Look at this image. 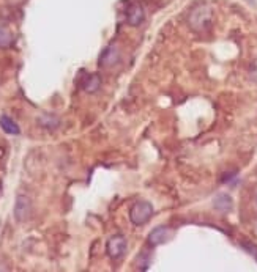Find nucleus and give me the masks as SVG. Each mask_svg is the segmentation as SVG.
<instances>
[{
    "mask_svg": "<svg viewBox=\"0 0 257 272\" xmlns=\"http://www.w3.org/2000/svg\"><path fill=\"white\" fill-rule=\"evenodd\" d=\"M13 44V35L6 27L0 26V49H8Z\"/></svg>",
    "mask_w": 257,
    "mask_h": 272,
    "instance_id": "9",
    "label": "nucleus"
},
{
    "mask_svg": "<svg viewBox=\"0 0 257 272\" xmlns=\"http://www.w3.org/2000/svg\"><path fill=\"white\" fill-rule=\"evenodd\" d=\"M210 18H212V11H210L208 6L199 5L190 14V26L194 30H202L207 27V24L210 22Z\"/></svg>",
    "mask_w": 257,
    "mask_h": 272,
    "instance_id": "3",
    "label": "nucleus"
},
{
    "mask_svg": "<svg viewBox=\"0 0 257 272\" xmlns=\"http://www.w3.org/2000/svg\"><path fill=\"white\" fill-rule=\"evenodd\" d=\"M215 208L220 209V211H229V209L232 208V198L229 195H225V193H223V195H218L215 198Z\"/></svg>",
    "mask_w": 257,
    "mask_h": 272,
    "instance_id": "8",
    "label": "nucleus"
},
{
    "mask_svg": "<svg viewBox=\"0 0 257 272\" xmlns=\"http://www.w3.org/2000/svg\"><path fill=\"white\" fill-rule=\"evenodd\" d=\"M117 58H119V52H117L114 48H109L107 51H104V54L101 55V60H99V63L101 65H114Z\"/></svg>",
    "mask_w": 257,
    "mask_h": 272,
    "instance_id": "10",
    "label": "nucleus"
},
{
    "mask_svg": "<svg viewBox=\"0 0 257 272\" xmlns=\"http://www.w3.org/2000/svg\"><path fill=\"white\" fill-rule=\"evenodd\" d=\"M144 10H142V6L141 5H131L128 11H127V21H128V24L129 26H133V27H137L141 22L144 21Z\"/></svg>",
    "mask_w": 257,
    "mask_h": 272,
    "instance_id": "6",
    "label": "nucleus"
},
{
    "mask_svg": "<svg viewBox=\"0 0 257 272\" xmlns=\"http://www.w3.org/2000/svg\"><path fill=\"white\" fill-rule=\"evenodd\" d=\"M99 85H101L99 77L98 76H90L84 83V90L87 93H93V91H96L99 88Z\"/></svg>",
    "mask_w": 257,
    "mask_h": 272,
    "instance_id": "11",
    "label": "nucleus"
},
{
    "mask_svg": "<svg viewBox=\"0 0 257 272\" xmlns=\"http://www.w3.org/2000/svg\"><path fill=\"white\" fill-rule=\"evenodd\" d=\"M170 236H172V233H170V230L167 227H157L150 231L149 238H147V243H149L150 247H157L160 244L167 243Z\"/></svg>",
    "mask_w": 257,
    "mask_h": 272,
    "instance_id": "4",
    "label": "nucleus"
},
{
    "mask_svg": "<svg viewBox=\"0 0 257 272\" xmlns=\"http://www.w3.org/2000/svg\"><path fill=\"white\" fill-rule=\"evenodd\" d=\"M30 208H32V203H30V200L26 195H19L16 198V205H14V217H16L18 222H24L29 219Z\"/></svg>",
    "mask_w": 257,
    "mask_h": 272,
    "instance_id": "5",
    "label": "nucleus"
},
{
    "mask_svg": "<svg viewBox=\"0 0 257 272\" xmlns=\"http://www.w3.org/2000/svg\"><path fill=\"white\" fill-rule=\"evenodd\" d=\"M0 128H2L3 132L10 136H19L21 134V129L16 123H14L8 115H2L0 116Z\"/></svg>",
    "mask_w": 257,
    "mask_h": 272,
    "instance_id": "7",
    "label": "nucleus"
},
{
    "mask_svg": "<svg viewBox=\"0 0 257 272\" xmlns=\"http://www.w3.org/2000/svg\"><path fill=\"white\" fill-rule=\"evenodd\" d=\"M153 216V206L150 201H137L133 205L129 211V219L136 227H142L152 219Z\"/></svg>",
    "mask_w": 257,
    "mask_h": 272,
    "instance_id": "1",
    "label": "nucleus"
},
{
    "mask_svg": "<svg viewBox=\"0 0 257 272\" xmlns=\"http://www.w3.org/2000/svg\"><path fill=\"white\" fill-rule=\"evenodd\" d=\"M127 248H128V244H127V238L123 235H114L109 238L107 241V255L109 258L117 261L125 256L127 253Z\"/></svg>",
    "mask_w": 257,
    "mask_h": 272,
    "instance_id": "2",
    "label": "nucleus"
}]
</instances>
